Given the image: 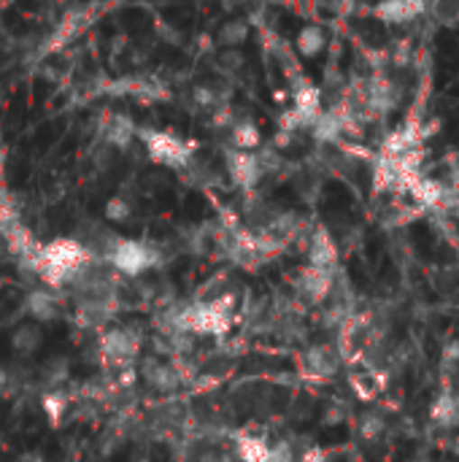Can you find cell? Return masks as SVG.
I'll use <instances>...</instances> for the list:
<instances>
[{"mask_svg": "<svg viewBox=\"0 0 459 462\" xmlns=\"http://www.w3.org/2000/svg\"><path fill=\"white\" fill-rule=\"evenodd\" d=\"M249 38V24L246 19H227L216 30V43L222 49H241L243 41Z\"/></svg>", "mask_w": 459, "mask_h": 462, "instance_id": "obj_12", "label": "cell"}, {"mask_svg": "<svg viewBox=\"0 0 459 462\" xmlns=\"http://www.w3.org/2000/svg\"><path fill=\"white\" fill-rule=\"evenodd\" d=\"M427 14V0H381L373 5V16L384 24H406Z\"/></svg>", "mask_w": 459, "mask_h": 462, "instance_id": "obj_5", "label": "cell"}, {"mask_svg": "<svg viewBox=\"0 0 459 462\" xmlns=\"http://www.w3.org/2000/svg\"><path fill=\"white\" fill-rule=\"evenodd\" d=\"M24 306H27V314L38 322H51L60 317V300L51 290H32Z\"/></svg>", "mask_w": 459, "mask_h": 462, "instance_id": "obj_7", "label": "cell"}, {"mask_svg": "<svg viewBox=\"0 0 459 462\" xmlns=\"http://www.w3.org/2000/svg\"><path fill=\"white\" fill-rule=\"evenodd\" d=\"M427 11L441 24H459V0H427Z\"/></svg>", "mask_w": 459, "mask_h": 462, "instance_id": "obj_15", "label": "cell"}, {"mask_svg": "<svg viewBox=\"0 0 459 462\" xmlns=\"http://www.w3.org/2000/svg\"><path fill=\"white\" fill-rule=\"evenodd\" d=\"M230 138H233V149H241V152H257L260 143H262V133H260V127L252 119L233 122Z\"/></svg>", "mask_w": 459, "mask_h": 462, "instance_id": "obj_10", "label": "cell"}, {"mask_svg": "<svg viewBox=\"0 0 459 462\" xmlns=\"http://www.w3.org/2000/svg\"><path fill=\"white\" fill-rule=\"evenodd\" d=\"M146 382L149 387H154L157 393H173L179 387V374L170 365L162 363H149L146 368Z\"/></svg>", "mask_w": 459, "mask_h": 462, "instance_id": "obj_13", "label": "cell"}, {"mask_svg": "<svg viewBox=\"0 0 459 462\" xmlns=\"http://www.w3.org/2000/svg\"><path fill=\"white\" fill-rule=\"evenodd\" d=\"M11 344H14V349H16V352H22V355H32L35 349H41V344H43V333H41L35 325H22V328L11 336Z\"/></svg>", "mask_w": 459, "mask_h": 462, "instance_id": "obj_14", "label": "cell"}, {"mask_svg": "<svg viewBox=\"0 0 459 462\" xmlns=\"http://www.w3.org/2000/svg\"><path fill=\"white\" fill-rule=\"evenodd\" d=\"M295 49L306 60L319 57L327 49V32H325V27L322 24H306V27H300L298 35H295Z\"/></svg>", "mask_w": 459, "mask_h": 462, "instance_id": "obj_6", "label": "cell"}, {"mask_svg": "<svg viewBox=\"0 0 459 462\" xmlns=\"http://www.w3.org/2000/svg\"><path fill=\"white\" fill-rule=\"evenodd\" d=\"M157 30L168 38V43H179V38H181V35H179V30H173V27H168V24H160Z\"/></svg>", "mask_w": 459, "mask_h": 462, "instance_id": "obj_21", "label": "cell"}, {"mask_svg": "<svg viewBox=\"0 0 459 462\" xmlns=\"http://www.w3.org/2000/svg\"><path fill=\"white\" fill-rule=\"evenodd\" d=\"M130 217H133V206H130L122 195L111 198V200L106 203V219H108V222L122 225V222H127Z\"/></svg>", "mask_w": 459, "mask_h": 462, "instance_id": "obj_17", "label": "cell"}, {"mask_svg": "<svg viewBox=\"0 0 459 462\" xmlns=\"http://www.w3.org/2000/svg\"><path fill=\"white\" fill-rule=\"evenodd\" d=\"M192 97H195V103L200 106V108H219V92L214 89V87H208V84H197L195 89H192Z\"/></svg>", "mask_w": 459, "mask_h": 462, "instance_id": "obj_18", "label": "cell"}, {"mask_svg": "<svg viewBox=\"0 0 459 462\" xmlns=\"http://www.w3.org/2000/svg\"><path fill=\"white\" fill-rule=\"evenodd\" d=\"M135 135L141 138L149 160H154L157 165L173 168V171H184L192 160H195V146L168 130H154V127H135Z\"/></svg>", "mask_w": 459, "mask_h": 462, "instance_id": "obj_1", "label": "cell"}, {"mask_svg": "<svg viewBox=\"0 0 459 462\" xmlns=\"http://www.w3.org/2000/svg\"><path fill=\"white\" fill-rule=\"evenodd\" d=\"M84 24H87V11H73V14H68V16L57 24L54 35H51V43H49L46 49L51 51V49H60L62 43L73 41V38L84 30Z\"/></svg>", "mask_w": 459, "mask_h": 462, "instance_id": "obj_11", "label": "cell"}, {"mask_svg": "<svg viewBox=\"0 0 459 462\" xmlns=\"http://www.w3.org/2000/svg\"><path fill=\"white\" fill-rule=\"evenodd\" d=\"M225 157H227V173H230V179H233L241 189H254V187L260 184V179L265 176L257 152L230 149Z\"/></svg>", "mask_w": 459, "mask_h": 462, "instance_id": "obj_3", "label": "cell"}, {"mask_svg": "<svg viewBox=\"0 0 459 462\" xmlns=\"http://www.w3.org/2000/svg\"><path fill=\"white\" fill-rule=\"evenodd\" d=\"M197 462H230V457L225 455V452H219V449H211V452H203Z\"/></svg>", "mask_w": 459, "mask_h": 462, "instance_id": "obj_20", "label": "cell"}, {"mask_svg": "<svg viewBox=\"0 0 459 462\" xmlns=\"http://www.w3.org/2000/svg\"><path fill=\"white\" fill-rule=\"evenodd\" d=\"M19 462H38V457H32V455H27V457H22Z\"/></svg>", "mask_w": 459, "mask_h": 462, "instance_id": "obj_22", "label": "cell"}, {"mask_svg": "<svg viewBox=\"0 0 459 462\" xmlns=\"http://www.w3.org/2000/svg\"><path fill=\"white\" fill-rule=\"evenodd\" d=\"M100 346H103V355H106L111 363H116V365H127L130 360H135L138 346H141V338H138L133 330H122V328H116V330L103 333Z\"/></svg>", "mask_w": 459, "mask_h": 462, "instance_id": "obj_4", "label": "cell"}, {"mask_svg": "<svg viewBox=\"0 0 459 462\" xmlns=\"http://www.w3.org/2000/svg\"><path fill=\"white\" fill-rule=\"evenodd\" d=\"M135 138V125L130 116L124 114H111V119L106 122V141L114 149H127L130 141Z\"/></svg>", "mask_w": 459, "mask_h": 462, "instance_id": "obj_9", "label": "cell"}, {"mask_svg": "<svg viewBox=\"0 0 459 462\" xmlns=\"http://www.w3.org/2000/svg\"><path fill=\"white\" fill-rule=\"evenodd\" d=\"M335 244L333 238L325 233V230H317L311 236V246H308V260H311V268H319V271H333L335 265Z\"/></svg>", "mask_w": 459, "mask_h": 462, "instance_id": "obj_8", "label": "cell"}, {"mask_svg": "<svg viewBox=\"0 0 459 462\" xmlns=\"http://www.w3.org/2000/svg\"><path fill=\"white\" fill-rule=\"evenodd\" d=\"M106 257L124 276H141L143 271H149L160 263V254L154 246L141 244V241H122V238H116L111 244Z\"/></svg>", "mask_w": 459, "mask_h": 462, "instance_id": "obj_2", "label": "cell"}, {"mask_svg": "<svg viewBox=\"0 0 459 462\" xmlns=\"http://www.w3.org/2000/svg\"><path fill=\"white\" fill-rule=\"evenodd\" d=\"M3 160H5V149H3V143H0V165H3Z\"/></svg>", "mask_w": 459, "mask_h": 462, "instance_id": "obj_23", "label": "cell"}, {"mask_svg": "<svg viewBox=\"0 0 459 462\" xmlns=\"http://www.w3.org/2000/svg\"><path fill=\"white\" fill-rule=\"evenodd\" d=\"M308 368L317 374V376H327V374H333V368H335V357L327 352V349H314V352H308Z\"/></svg>", "mask_w": 459, "mask_h": 462, "instance_id": "obj_16", "label": "cell"}, {"mask_svg": "<svg viewBox=\"0 0 459 462\" xmlns=\"http://www.w3.org/2000/svg\"><path fill=\"white\" fill-rule=\"evenodd\" d=\"M219 65L225 70H241L243 68V51L241 49H225L219 54Z\"/></svg>", "mask_w": 459, "mask_h": 462, "instance_id": "obj_19", "label": "cell"}]
</instances>
